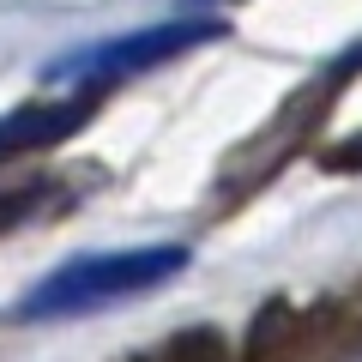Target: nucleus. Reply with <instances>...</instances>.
Returning <instances> with one entry per match:
<instances>
[{"label": "nucleus", "mask_w": 362, "mask_h": 362, "mask_svg": "<svg viewBox=\"0 0 362 362\" xmlns=\"http://www.w3.org/2000/svg\"><path fill=\"white\" fill-rule=\"evenodd\" d=\"M332 169H362V133H350V139L332 145Z\"/></svg>", "instance_id": "4"}, {"label": "nucleus", "mask_w": 362, "mask_h": 362, "mask_svg": "<svg viewBox=\"0 0 362 362\" xmlns=\"http://www.w3.org/2000/svg\"><path fill=\"white\" fill-rule=\"evenodd\" d=\"M187 272V247L181 242H145V247H103V254H78L61 272H49L25 302L18 320H66V314H97L115 302L151 296L169 278Z\"/></svg>", "instance_id": "1"}, {"label": "nucleus", "mask_w": 362, "mask_h": 362, "mask_svg": "<svg viewBox=\"0 0 362 362\" xmlns=\"http://www.w3.org/2000/svg\"><path fill=\"white\" fill-rule=\"evenodd\" d=\"M223 25L211 13H187V18H163V25H145V30H127L115 42H97L85 54H66V61L49 66V85H66L73 97H90V90H109V85H127V78H145L157 66L181 61L187 49L199 42H218Z\"/></svg>", "instance_id": "2"}, {"label": "nucleus", "mask_w": 362, "mask_h": 362, "mask_svg": "<svg viewBox=\"0 0 362 362\" xmlns=\"http://www.w3.org/2000/svg\"><path fill=\"white\" fill-rule=\"evenodd\" d=\"M85 97L73 103H30V109H6L0 115V163H13V157H37L49 145H61L73 127H85Z\"/></svg>", "instance_id": "3"}, {"label": "nucleus", "mask_w": 362, "mask_h": 362, "mask_svg": "<svg viewBox=\"0 0 362 362\" xmlns=\"http://www.w3.org/2000/svg\"><path fill=\"white\" fill-rule=\"evenodd\" d=\"M350 66H362V49H356V54H350Z\"/></svg>", "instance_id": "5"}]
</instances>
